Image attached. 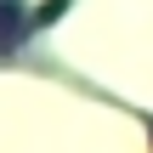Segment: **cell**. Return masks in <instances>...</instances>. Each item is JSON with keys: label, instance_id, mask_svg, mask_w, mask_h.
Returning <instances> with one entry per match:
<instances>
[{"label": "cell", "instance_id": "6da1fadb", "mask_svg": "<svg viewBox=\"0 0 153 153\" xmlns=\"http://www.w3.org/2000/svg\"><path fill=\"white\" fill-rule=\"evenodd\" d=\"M23 23H28L23 6H17V0H0V51H11V45L23 40Z\"/></svg>", "mask_w": 153, "mask_h": 153}]
</instances>
